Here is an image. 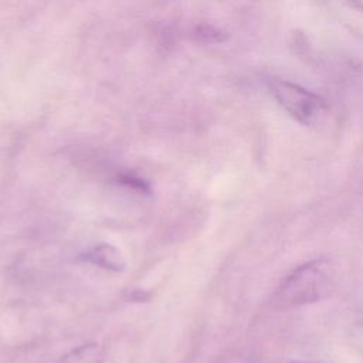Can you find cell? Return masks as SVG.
I'll use <instances>...</instances> for the list:
<instances>
[{
	"mask_svg": "<svg viewBox=\"0 0 363 363\" xmlns=\"http://www.w3.org/2000/svg\"><path fill=\"white\" fill-rule=\"evenodd\" d=\"M333 274L329 259L316 258L292 269L275 292L279 308H296L325 298L332 288Z\"/></svg>",
	"mask_w": 363,
	"mask_h": 363,
	"instance_id": "1",
	"label": "cell"
},
{
	"mask_svg": "<svg viewBox=\"0 0 363 363\" xmlns=\"http://www.w3.org/2000/svg\"><path fill=\"white\" fill-rule=\"evenodd\" d=\"M271 92L284 111L302 125H315L326 109L322 96L286 79H274Z\"/></svg>",
	"mask_w": 363,
	"mask_h": 363,
	"instance_id": "2",
	"label": "cell"
},
{
	"mask_svg": "<svg viewBox=\"0 0 363 363\" xmlns=\"http://www.w3.org/2000/svg\"><path fill=\"white\" fill-rule=\"evenodd\" d=\"M79 258L102 269L113 272H122L126 268V259L123 258L122 252L115 245L106 242L91 247L84 254H81Z\"/></svg>",
	"mask_w": 363,
	"mask_h": 363,
	"instance_id": "3",
	"label": "cell"
},
{
	"mask_svg": "<svg viewBox=\"0 0 363 363\" xmlns=\"http://www.w3.org/2000/svg\"><path fill=\"white\" fill-rule=\"evenodd\" d=\"M105 360V349L95 342L81 345L67 354L58 363H102Z\"/></svg>",
	"mask_w": 363,
	"mask_h": 363,
	"instance_id": "4",
	"label": "cell"
},
{
	"mask_svg": "<svg viewBox=\"0 0 363 363\" xmlns=\"http://www.w3.org/2000/svg\"><path fill=\"white\" fill-rule=\"evenodd\" d=\"M121 183L122 184H125V186H130L132 189H136V190H139V191H149L150 189H149V184L145 182V180H142L140 177H138V176H135V174H130V173H128V174H121Z\"/></svg>",
	"mask_w": 363,
	"mask_h": 363,
	"instance_id": "5",
	"label": "cell"
},
{
	"mask_svg": "<svg viewBox=\"0 0 363 363\" xmlns=\"http://www.w3.org/2000/svg\"><path fill=\"white\" fill-rule=\"evenodd\" d=\"M352 1H353V4H354L359 10L363 11V0H352Z\"/></svg>",
	"mask_w": 363,
	"mask_h": 363,
	"instance_id": "6",
	"label": "cell"
},
{
	"mask_svg": "<svg viewBox=\"0 0 363 363\" xmlns=\"http://www.w3.org/2000/svg\"><path fill=\"white\" fill-rule=\"evenodd\" d=\"M288 363H318V362H288Z\"/></svg>",
	"mask_w": 363,
	"mask_h": 363,
	"instance_id": "7",
	"label": "cell"
}]
</instances>
